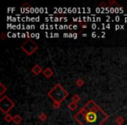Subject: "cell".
<instances>
[{
    "label": "cell",
    "instance_id": "1",
    "mask_svg": "<svg viewBox=\"0 0 127 125\" xmlns=\"http://www.w3.org/2000/svg\"><path fill=\"white\" fill-rule=\"evenodd\" d=\"M74 118L80 125H103L107 121L108 115L94 101L90 100L74 115Z\"/></svg>",
    "mask_w": 127,
    "mask_h": 125
},
{
    "label": "cell",
    "instance_id": "2",
    "mask_svg": "<svg viewBox=\"0 0 127 125\" xmlns=\"http://www.w3.org/2000/svg\"><path fill=\"white\" fill-rule=\"evenodd\" d=\"M48 97H51L54 102H60L61 103L66 97H68V92L64 90L63 86L60 84H56L49 92H48Z\"/></svg>",
    "mask_w": 127,
    "mask_h": 125
},
{
    "label": "cell",
    "instance_id": "3",
    "mask_svg": "<svg viewBox=\"0 0 127 125\" xmlns=\"http://www.w3.org/2000/svg\"><path fill=\"white\" fill-rule=\"evenodd\" d=\"M15 106L14 102L7 97V96H4V97H1L0 99V109L3 113H5L8 114L10 110L12 109Z\"/></svg>",
    "mask_w": 127,
    "mask_h": 125
},
{
    "label": "cell",
    "instance_id": "4",
    "mask_svg": "<svg viewBox=\"0 0 127 125\" xmlns=\"http://www.w3.org/2000/svg\"><path fill=\"white\" fill-rule=\"evenodd\" d=\"M37 48H38L37 44H36V43H34L32 40H31V39L26 40L21 45V49L23 50L28 56H31V55L33 54V53L37 50Z\"/></svg>",
    "mask_w": 127,
    "mask_h": 125
},
{
    "label": "cell",
    "instance_id": "5",
    "mask_svg": "<svg viewBox=\"0 0 127 125\" xmlns=\"http://www.w3.org/2000/svg\"><path fill=\"white\" fill-rule=\"evenodd\" d=\"M42 67H41L40 65H38V64H35V65L32 67V71L33 74H35L36 76H37V75H39L41 72H42Z\"/></svg>",
    "mask_w": 127,
    "mask_h": 125
},
{
    "label": "cell",
    "instance_id": "6",
    "mask_svg": "<svg viewBox=\"0 0 127 125\" xmlns=\"http://www.w3.org/2000/svg\"><path fill=\"white\" fill-rule=\"evenodd\" d=\"M43 74L45 76L46 78H50L51 76H53V71L51 69V68H46L45 70L43 71Z\"/></svg>",
    "mask_w": 127,
    "mask_h": 125
},
{
    "label": "cell",
    "instance_id": "7",
    "mask_svg": "<svg viewBox=\"0 0 127 125\" xmlns=\"http://www.w3.org/2000/svg\"><path fill=\"white\" fill-rule=\"evenodd\" d=\"M68 108H69L71 111L76 110L77 108H78V103H77V102H71L69 104H68Z\"/></svg>",
    "mask_w": 127,
    "mask_h": 125
},
{
    "label": "cell",
    "instance_id": "8",
    "mask_svg": "<svg viewBox=\"0 0 127 125\" xmlns=\"http://www.w3.org/2000/svg\"><path fill=\"white\" fill-rule=\"evenodd\" d=\"M13 122H14L15 124H19L20 123L22 122V117L19 116V115H16V116L13 117Z\"/></svg>",
    "mask_w": 127,
    "mask_h": 125
},
{
    "label": "cell",
    "instance_id": "9",
    "mask_svg": "<svg viewBox=\"0 0 127 125\" xmlns=\"http://www.w3.org/2000/svg\"><path fill=\"white\" fill-rule=\"evenodd\" d=\"M71 99H72V102H77V103H78V102L81 100V97H80L79 95H77V94H76V95H74L72 97H71Z\"/></svg>",
    "mask_w": 127,
    "mask_h": 125
},
{
    "label": "cell",
    "instance_id": "10",
    "mask_svg": "<svg viewBox=\"0 0 127 125\" xmlns=\"http://www.w3.org/2000/svg\"><path fill=\"white\" fill-rule=\"evenodd\" d=\"M4 121H6L7 123H10V122L13 121V116H11L10 114H6L5 116H4Z\"/></svg>",
    "mask_w": 127,
    "mask_h": 125
},
{
    "label": "cell",
    "instance_id": "11",
    "mask_svg": "<svg viewBox=\"0 0 127 125\" xmlns=\"http://www.w3.org/2000/svg\"><path fill=\"white\" fill-rule=\"evenodd\" d=\"M6 87L4 85V83H0V95H3L6 91Z\"/></svg>",
    "mask_w": 127,
    "mask_h": 125
},
{
    "label": "cell",
    "instance_id": "12",
    "mask_svg": "<svg viewBox=\"0 0 127 125\" xmlns=\"http://www.w3.org/2000/svg\"><path fill=\"white\" fill-rule=\"evenodd\" d=\"M84 84H85V82H84V80L80 79V78H79V79H78V80L76 81V85H77L78 87H82Z\"/></svg>",
    "mask_w": 127,
    "mask_h": 125
},
{
    "label": "cell",
    "instance_id": "13",
    "mask_svg": "<svg viewBox=\"0 0 127 125\" xmlns=\"http://www.w3.org/2000/svg\"><path fill=\"white\" fill-rule=\"evenodd\" d=\"M124 121H125V120H124V118L122 117V116H118V117L116 118V123H117V124H120V125H121L122 123H124Z\"/></svg>",
    "mask_w": 127,
    "mask_h": 125
},
{
    "label": "cell",
    "instance_id": "14",
    "mask_svg": "<svg viewBox=\"0 0 127 125\" xmlns=\"http://www.w3.org/2000/svg\"><path fill=\"white\" fill-rule=\"evenodd\" d=\"M38 118L41 120V121H45V120L47 119V116H46L44 113H41V114H39Z\"/></svg>",
    "mask_w": 127,
    "mask_h": 125
},
{
    "label": "cell",
    "instance_id": "15",
    "mask_svg": "<svg viewBox=\"0 0 127 125\" xmlns=\"http://www.w3.org/2000/svg\"><path fill=\"white\" fill-rule=\"evenodd\" d=\"M54 109H58V108L60 107V102H54L53 103V106H52Z\"/></svg>",
    "mask_w": 127,
    "mask_h": 125
},
{
    "label": "cell",
    "instance_id": "16",
    "mask_svg": "<svg viewBox=\"0 0 127 125\" xmlns=\"http://www.w3.org/2000/svg\"><path fill=\"white\" fill-rule=\"evenodd\" d=\"M106 6V4L104 2H102L100 4H99V7H102V8H104V7H105Z\"/></svg>",
    "mask_w": 127,
    "mask_h": 125
},
{
    "label": "cell",
    "instance_id": "17",
    "mask_svg": "<svg viewBox=\"0 0 127 125\" xmlns=\"http://www.w3.org/2000/svg\"><path fill=\"white\" fill-rule=\"evenodd\" d=\"M92 37H97V33H96V32H93V33L92 34Z\"/></svg>",
    "mask_w": 127,
    "mask_h": 125
},
{
    "label": "cell",
    "instance_id": "18",
    "mask_svg": "<svg viewBox=\"0 0 127 125\" xmlns=\"http://www.w3.org/2000/svg\"><path fill=\"white\" fill-rule=\"evenodd\" d=\"M4 37H5V36H4V33H2V34H1V38H2V39H4Z\"/></svg>",
    "mask_w": 127,
    "mask_h": 125
},
{
    "label": "cell",
    "instance_id": "19",
    "mask_svg": "<svg viewBox=\"0 0 127 125\" xmlns=\"http://www.w3.org/2000/svg\"><path fill=\"white\" fill-rule=\"evenodd\" d=\"M82 27H83V29H86V25H83V26H82Z\"/></svg>",
    "mask_w": 127,
    "mask_h": 125
},
{
    "label": "cell",
    "instance_id": "20",
    "mask_svg": "<svg viewBox=\"0 0 127 125\" xmlns=\"http://www.w3.org/2000/svg\"><path fill=\"white\" fill-rule=\"evenodd\" d=\"M117 125H120V124H117Z\"/></svg>",
    "mask_w": 127,
    "mask_h": 125
}]
</instances>
